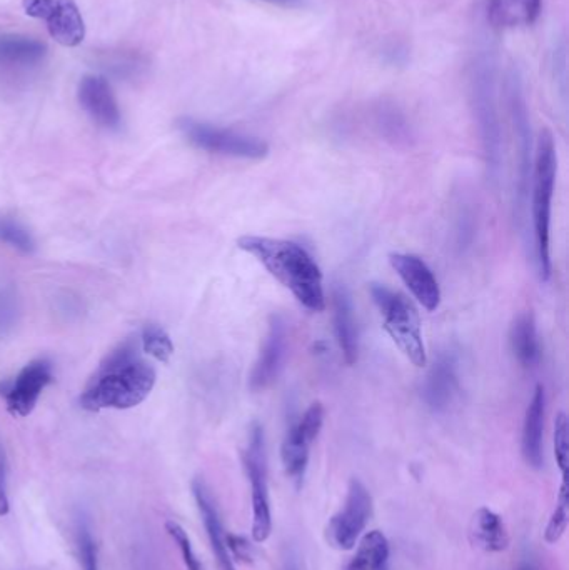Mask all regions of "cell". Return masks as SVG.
I'll return each mask as SVG.
<instances>
[{
    "mask_svg": "<svg viewBox=\"0 0 569 570\" xmlns=\"http://www.w3.org/2000/svg\"><path fill=\"white\" fill-rule=\"evenodd\" d=\"M247 479L251 482L252 539L262 544L272 532L271 500L267 484L266 440L261 425L254 424L242 454Z\"/></svg>",
    "mask_w": 569,
    "mask_h": 570,
    "instance_id": "5b68a950",
    "label": "cell"
},
{
    "mask_svg": "<svg viewBox=\"0 0 569 570\" xmlns=\"http://www.w3.org/2000/svg\"><path fill=\"white\" fill-rule=\"evenodd\" d=\"M371 297L383 315L384 330L394 344L416 367H424L428 355L421 334L418 310L414 309V305L403 294L388 289L386 285H371Z\"/></svg>",
    "mask_w": 569,
    "mask_h": 570,
    "instance_id": "277c9868",
    "label": "cell"
},
{
    "mask_svg": "<svg viewBox=\"0 0 569 570\" xmlns=\"http://www.w3.org/2000/svg\"><path fill=\"white\" fill-rule=\"evenodd\" d=\"M192 492H194L197 507L201 512L202 522L206 527L207 537L211 542L217 567L219 570H236L234 560L231 559L229 550H227L226 532L222 527L221 515H219L216 500L212 497L211 490L204 484V480L196 479L192 482Z\"/></svg>",
    "mask_w": 569,
    "mask_h": 570,
    "instance_id": "5bb4252c",
    "label": "cell"
},
{
    "mask_svg": "<svg viewBox=\"0 0 569 570\" xmlns=\"http://www.w3.org/2000/svg\"><path fill=\"white\" fill-rule=\"evenodd\" d=\"M286 354H288V322L282 315H271L261 354L257 357L249 377L252 390L259 392L276 382L284 367Z\"/></svg>",
    "mask_w": 569,
    "mask_h": 570,
    "instance_id": "8fae6325",
    "label": "cell"
},
{
    "mask_svg": "<svg viewBox=\"0 0 569 570\" xmlns=\"http://www.w3.org/2000/svg\"><path fill=\"white\" fill-rule=\"evenodd\" d=\"M284 570H304L303 562L296 550L288 549L284 555Z\"/></svg>",
    "mask_w": 569,
    "mask_h": 570,
    "instance_id": "1f68e13d",
    "label": "cell"
},
{
    "mask_svg": "<svg viewBox=\"0 0 569 570\" xmlns=\"http://www.w3.org/2000/svg\"><path fill=\"white\" fill-rule=\"evenodd\" d=\"M333 310L334 330H336L339 347H341L346 364L354 365L358 362L359 355L358 325L354 319L351 295L343 285L334 287Z\"/></svg>",
    "mask_w": 569,
    "mask_h": 570,
    "instance_id": "2e32d148",
    "label": "cell"
},
{
    "mask_svg": "<svg viewBox=\"0 0 569 570\" xmlns=\"http://www.w3.org/2000/svg\"><path fill=\"white\" fill-rule=\"evenodd\" d=\"M484 14L494 29H503L514 19V10L508 0H486Z\"/></svg>",
    "mask_w": 569,
    "mask_h": 570,
    "instance_id": "83f0119b",
    "label": "cell"
},
{
    "mask_svg": "<svg viewBox=\"0 0 569 570\" xmlns=\"http://www.w3.org/2000/svg\"><path fill=\"white\" fill-rule=\"evenodd\" d=\"M378 570H389V565L388 564L381 565V567H379Z\"/></svg>",
    "mask_w": 569,
    "mask_h": 570,
    "instance_id": "e575fe53",
    "label": "cell"
},
{
    "mask_svg": "<svg viewBox=\"0 0 569 570\" xmlns=\"http://www.w3.org/2000/svg\"><path fill=\"white\" fill-rule=\"evenodd\" d=\"M324 417H326V410L323 404L314 402L304 412L303 417L289 427L288 434L282 442V465L286 469V474L298 485L303 482L306 470H308L309 449L323 429Z\"/></svg>",
    "mask_w": 569,
    "mask_h": 570,
    "instance_id": "ba28073f",
    "label": "cell"
},
{
    "mask_svg": "<svg viewBox=\"0 0 569 570\" xmlns=\"http://www.w3.org/2000/svg\"><path fill=\"white\" fill-rule=\"evenodd\" d=\"M54 379L51 360H32L17 374L16 379L0 384V395L6 399L7 410L14 417H27L37 400Z\"/></svg>",
    "mask_w": 569,
    "mask_h": 570,
    "instance_id": "30bf717a",
    "label": "cell"
},
{
    "mask_svg": "<svg viewBox=\"0 0 569 570\" xmlns=\"http://www.w3.org/2000/svg\"><path fill=\"white\" fill-rule=\"evenodd\" d=\"M256 2L277 5V7H284V9H301L308 0H256Z\"/></svg>",
    "mask_w": 569,
    "mask_h": 570,
    "instance_id": "d6a6232c",
    "label": "cell"
},
{
    "mask_svg": "<svg viewBox=\"0 0 569 570\" xmlns=\"http://www.w3.org/2000/svg\"><path fill=\"white\" fill-rule=\"evenodd\" d=\"M156 370L141 357V340L129 337L102 360L81 395L87 410L132 409L149 397Z\"/></svg>",
    "mask_w": 569,
    "mask_h": 570,
    "instance_id": "6da1fadb",
    "label": "cell"
},
{
    "mask_svg": "<svg viewBox=\"0 0 569 570\" xmlns=\"http://www.w3.org/2000/svg\"><path fill=\"white\" fill-rule=\"evenodd\" d=\"M458 390V372L453 355H443L429 370L423 384V400L429 409L441 412L448 409Z\"/></svg>",
    "mask_w": 569,
    "mask_h": 570,
    "instance_id": "e0dca14e",
    "label": "cell"
},
{
    "mask_svg": "<svg viewBox=\"0 0 569 570\" xmlns=\"http://www.w3.org/2000/svg\"><path fill=\"white\" fill-rule=\"evenodd\" d=\"M0 240L14 249L21 250L24 254H31L36 250V242L32 239L31 232L16 220L6 219V217L0 219Z\"/></svg>",
    "mask_w": 569,
    "mask_h": 570,
    "instance_id": "cb8c5ba5",
    "label": "cell"
},
{
    "mask_svg": "<svg viewBox=\"0 0 569 570\" xmlns=\"http://www.w3.org/2000/svg\"><path fill=\"white\" fill-rule=\"evenodd\" d=\"M388 560L389 542L386 535L379 530H371L364 535L358 552L344 570H378L381 565L388 564Z\"/></svg>",
    "mask_w": 569,
    "mask_h": 570,
    "instance_id": "44dd1931",
    "label": "cell"
},
{
    "mask_svg": "<svg viewBox=\"0 0 569 570\" xmlns=\"http://www.w3.org/2000/svg\"><path fill=\"white\" fill-rule=\"evenodd\" d=\"M569 522V494H568V475L563 477V484L559 489L558 500H556V507H554L553 515L549 519L546 530H544V540L548 544H556L564 532L568 529Z\"/></svg>",
    "mask_w": 569,
    "mask_h": 570,
    "instance_id": "7402d4cb",
    "label": "cell"
},
{
    "mask_svg": "<svg viewBox=\"0 0 569 570\" xmlns=\"http://www.w3.org/2000/svg\"><path fill=\"white\" fill-rule=\"evenodd\" d=\"M469 535L474 545H478L479 549L491 552V554L504 552L509 547L508 529L503 519L488 507L476 510L471 520V527H469Z\"/></svg>",
    "mask_w": 569,
    "mask_h": 570,
    "instance_id": "d6986e66",
    "label": "cell"
},
{
    "mask_svg": "<svg viewBox=\"0 0 569 570\" xmlns=\"http://www.w3.org/2000/svg\"><path fill=\"white\" fill-rule=\"evenodd\" d=\"M544 412H546L544 387L536 385L524 415L523 439H521L524 460L533 469H541L543 465Z\"/></svg>",
    "mask_w": 569,
    "mask_h": 570,
    "instance_id": "9a60e30c",
    "label": "cell"
},
{
    "mask_svg": "<svg viewBox=\"0 0 569 570\" xmlns=\"http://www.w3.org/2000/svg\"><path fill=\"white\" fill-rule=\"evenodd\" d=\"M29 17L44 20L57 44L77 47L86 37V24L74 0H24Z\"/></svg>",
    "mask_w": 569,
    "mask_h": 570,
    "instance_id": "9c48e42d",
    "label": "cell"
},
{
    "mask_svg": "<svg viewBox=\"0 0 569 570\" xmlns=\"http://www.w3.org/2000/svg\"><path fill=\"white\" fill-rule=\"evenodd\" d=\"M141 349L159 362H167L174 354V345L166 330L159 325H147L142 330Z\"/></svg>",
    "mask_w": 569,
    "mask_h": 570,
    "instance_id": "603a6c76",
    "label": "cell"
},
{
    "mask_svg": "<svg viewBox=\"0 0 569 570\" xmlns=\"http://www.w3.org/2000/svg\"><path fill=\"white\" fill-rule=\"evenodd\" d=\"M528 24H533L541 14V0H513Z\"/></svg>",
    "mask_w": 569,
    "mask_h": 570,
    "instance_id": "4dcf8cb0",
    "label": "cell"
},
{
    "mask_svg": "<svg viewBox=\"0 0 569 570\" xmlns=\"http://www.w3.org/2000/svg\"><path fill=\"white\" fill-rule=\"evenodd\" d=\"M519 570H538V567H536V565H534L531 560H526V562H523V564H521Z\"/></svg>",
    "mask_w": 569,
    "mask_h": 570,
    "instance_id": "836d02e7",
    "label": "cell"
},
{
    "mask_svg": "<svg viewBox=\"0 0 569 570\" xmlns=\"http://www.w3.org/2000/svg\"><path fill=\"white\" fill-rule=\"evenodd\" d=\"M167 534L171 535L172 540L176 542L177 547L181 549L182 560L186 564L187 570H206L201 560L197 557L196 552L192 549L191 539L187 535L186 530L181 524H177L176 520H169L166 524Z\"/></svg>",
    "mask_w": 569,
    "mask_h": 570,
    "instance_id": "4316f807",
    "label": "cell"
},
{
    "mask_svg": "<svg viewBox=\"0 0 569 570\" xmlns=\"http://www.w3.org/2000/svg\"><path fill=\"white\" fill-rule=\"evenodd\" d=\"M9 514V494H7V457L0 444V517Z\"/></svg>",
    "mask_w": 569,
    "mask_h": 570,
    "instance_id": "f546056e",
    "label": "cell"
},
{
    "mask_svg": "<svg viewBox=\"0 0 569 570\" xmlns=\"http://www.w3.org/2000/svg\"><path fill=\"white\" fill-rule=\"evenodd\" d=\"M509 347L514 359L526 369H533L541 362V344H539L536 320L531 312L519 314L509 329Z\"/></svg>",
    "mask_w": 569,
    "mask_h": 570,
    "instance_id": "ac0fdd59",
    "label": "cell"
},
{
    "mask_svg": "<svg viewBox=\"0 0 569 570\" xmlns=\"http://www.w3.org/2000/svg\"><path fill=\"white\" fill-rule=\"evenodd\" d=\"M79 102L82 109L106 129H117L121 125V110L111 85L99 75H86L79 85Z\"/></svg>",
    "mask_w": 569,
    "mask_h": 570,
    "instance_id": "4fadbf2b",
    "label": "cell"
},
{
    "mask_svg": "<svg viewBox=\"0 0 569 570\" xmlns=\"http://www.w3.org/2000/svg\"><path fill=\"white\" fill-rule=\"evenodd\" d=\"M179 129L191 144L212 154L254 160L264 159L269 154V144L266 140L254 137V135L222 129L217 125L206 124V122L189 119V117L179 120Z\"/></svg>",
    "mask_w": 569,
    "mask_h": 570,
    "instance_id": "8992f818",
    "label": "cell"
},
{
    "mask_svg": "<svg viewBox=\"0 0 569 570\" xmlns=\"http://www.w3.org/2000/svg\"><path fill=\"white\" fill-rule=\"evenodd\" d=\"M558 157L554 147L553 134L548 129L541 130L536 145V162L533 177V229L536 264L539 279L546 282L551 277V202H553L554 184H556Z\"/></svg>",
    "mask_w": 569,
    "mask_h": 570,
    "instance_id": "3957f363",
    "label": "cell"
},
{
    "mask_svg": "<svg viewBox=\"0 0 569 570\" xmlns=\"http://www.w3.org/2000/svg\"><path fill=\"white\" fill-rule=\"evenodd\" d=\"M237 247L252 255L303 307L311 312L326 309L323 272L303 245L293 240L242 235Z\"/></svg>",
    "mask_w": 569,
    "mask_h": 570,
    "instance_id": "7a4b0ae2",
    "label": "cell"
},
{
    "mask_svg": "<svg viewBox=\"0 0 569 570\" xmlns=\"http://www.w3.org/2000/svg\"><path fill=\"white\" fill-rule=\"evenodd\" d=\"M76 544L82 569L99 570L96 542H94L91 527H89L86 520H79V522H77Z\"/></svg>",
    "mask_w": 569,
    "mask_h": 570,
    "instance_id": "d4e9b609",
    "label": "cell"
},
{
    "mask_svg": "<svg viewBox=\"0 0 569 570\" xmlns=\"http://www.w3.org/2000/svg\"><path fill=\"white\" fill-rule=\"evenodd\" d=\"M47 45L26 35H0V67H29L39 64Z\"/></svg>",
    "mask_w": 569,
    "mask_h": 570,
    "instance_id": "ffe728a7",
    "label": "cell"
},
{
    "mask_svg": "<svg viewBox=\"0 0 569 570\" xmlns=\"http://www.w3.org/2000/svg\"><path fill=\"white\" fill-rule=\"evenodd\" d=\"M569 427L568 417L564 412H559L554 419V457H556V464L563 477L568 475V462H569Z\"/></svg>",
    "mask_w": 569,
    "mask_h": 570,
    "instance_id": "484cf974",
    "label": "cell"
},
{
    "mask_svg": "<svg viewBox=\"0 0 569 570\" xmlns=\"http://www.w3.org/2000/svg\"><path fill=\"white\" fill-rule=\"evenodd\" d=\"M389 264L424 309L429 312L438 309L441 302L439 282L433 270L429 269V265L421 257L396 252L389 255Z\"/></svg>",
    "mask_w": 569,
    "mask_h": 570,
    "instance_id": "7c38bea8",
    "label": "cell"
},
{
    "mask_svg": "<svg viewBox=\"0 0 569 570\" xmlns=\"http://www.w3.org/2000/svg\"><path fill=\"white\" fill-rule=\"evenodd\" d=\"M373 515V497L368 487L359 479L349 482L348 495L343 509L329 520L326 535L333 547L339 550H351L359 535L363 534L369 519Z\"/></svg>",
    "mask_w": 569,
    "mask_h": 570,
    "instance_id": "52a82bcc",
    "label": "cell"
},
{
    "mask_svg": "<svg viewBox=\"0 0 569 570\" xmlns=\"http://www.w3.org/2000/svg\"><path fill=\"white\" fill-rule=\"evenodd\" d=\"M227 550H229V555H234L236 560L242 562V564H252L254 560V547H252L251 542L242 537V535H226Z\"/></svg>",
    "mask_w": 569,
    "mask_h": 570,
    "instance_id": "f1b7e54d",
    "label": "cell"
}]
</instances>
